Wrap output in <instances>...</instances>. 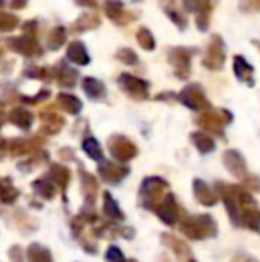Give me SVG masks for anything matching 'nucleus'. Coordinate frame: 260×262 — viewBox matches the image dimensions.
Wrapping results in <instances>:
<instances>
[{
  "mask_svg": "<svg viewBox=\"0 0 260 262\" xmlns=\"http://www.w3.org/2000/svg\"><path fill=\"white\" fill-rule=\"evenodd\" d=\"M7 47H9L13 52L21 54L25 57H38L43 54V49L39 47L36 36L23 34V36H14V38L7 39Z\"/></svg>",
  "mask_w": 260,
  "mask_h": 262,
  "instance_id": "obj_1",
  "label": "nucleus"
},
{
  "mask_svg": "<svg viewBox=\"0 0 260 262\" xmlns=\"http://www.w3.org/2000/svg\"><path fill=\"white\" fill-rule=\"evenodd\" d=\"M223 62H225V45L218 36H214L205 50L203 64L210 70H221Z\"/></svg>",
  "mask_w": 260,
  "mask_h": 262,
  "instance_id": "obj_2",
  "label": "nucleus"
},
{
  "mask_svg": "<svg viewBox=\"0 0 260 262\" xmlns=\"http://www.w3.org/2000/svg\"><path fill=\"white\" fill-rule=\"evenodd\" d=\"M178 97H180V100L193 111H201L207 107V98H205L203 90H201L198 84H189V86H185L184 90L180 91Z\"/></svg>",
  "mask_w": 260,
  "mask_h": 262,
  "instance_id": "obj_3",
  "label": "nucleus"
},
{
  "mask_svg": "<svg viewBox=\"0 0 260 262\" xmlns=\"http://www.w3.org/2000/svg\"><path fill=\"white\" fill-rule=\"evenodd\" d=\"M120 86L123 88L125 93H129L134 98H139V100L146 98V95H148V84L145 80L137 79V77L130 75V73H122L120 75Z\"/></svg>",
  "mask_w": 260,
  "mask_h": 262,
  "instance_id": "obj_4",
  "label": "nucleus"
},
{
  "mask_svg": "<svg viewBox=\"0 0 260 262\" xmlns=\"http://www.w3.org/2000/svg\"><path fill=\"white\" fill-rule=\"evenodd\" d=\"M168 59H170L175 73H177L180 79H187L189 72H191V57H189L187 50L185 49H171Z\"/></svg>",
  "mask_w": 260,
  "mask_h": 262,
  "instance_id": "obj_5",
  "label": "nucleus"
},
{
  "mask_svg": "<svg viewBox=\"0 0 260 262\" xmlns=\"http://www.w3.org/2000/svg\"><path fill=\"white\" fill-rule=\"evenodd\" d=\"M109 150H111L112 156L116 159H120L122 162L129 161V159L135 156V146L132 145L127 138H123V136H114V138H111V141H109Z\"/></svg>",
  "mask_w": 260,
  "mask_h": 262,
  "instance_id": "obj_6",
  "label": "nucleus"
},
{
  "mask_svg": "<svg viewBox=\"0 0 260 262\" xmlns=\"http://www.w3.org/2000/svg\"><path fill=\"white\" fill-rule=\"evenodd\" d=\"M223 161H225V166L228 168V171H232L233 175H237V177L246 175V164H244V159L241 157L239 152L228 150V152H225V156H223Z\"/></svg>",
  "mask_w": 260,
  "mask_h": 262,
  "instance_id": "obj_7",
  "label": "nucleus"
},
{
  "mask_svg": "<svg viewBox=\"0 0 260 262\" xmlns=\"http://www.w3.org/2000/svg\"><path fill=\"white\" fill-rule=\"evenodd\" d=\"M66 57H68V61L75 62V64H79V66H86L87 62H89V54H87L84 43H80V41L69 43L68 50H66Z\"/></svg>",
  "mask_w": 260,
  "mask_h": 262,
  "instance_id": "obj_8",
  "label": "nucleus"
},
{
  "mask_svg": "<svg viewBox=\"0 0 260 262\" xmlns=\"http://www.w3.org/2000/svg\"><path fill=\"white\" fill-rule=\"evenodd\" d=\"M233 73H235V77L239 80H243V82L253 86V68H251L250 62L244 61L241 55L233 57Z\"/></svg>",
  "mask_w": 260,
  "mask_h": 262,
  "instance_id": "obj_9",
  "label": "nucleus"
},
{
  "mask_svg": "<svg viewBox=\"0 0 260 262\" xmlns=\"http://www.w3.org/2000/svg\"><path fill=\"white\" fill-rule=\"evenodd\" d=\"M157 214L159 217L168 225H173L177 221V216H178V210H177V204H175V198L173 194H168V198L162 202L159 209H157Z\"/></svg>",
  "mask_w": 260,
  "mask_h": 262,
  "instance_id": "obj_10",
  "label": "nucleus"
},
{
  "mask_svg": "<svg viewBox=\"0 0 260 262\" xmlns=\"http://www.w3.org/2000/svg\"><path fill=\"white\" fill-rule=\"evenodd\" d=\"M100 173L109 182H120L129 173V169L116 164V162H105V164H100Z\"/></svg>",
  "mask_w": 260,
  "mask_h": 262,
  "instance_id": "obj_11",
  "label": "nucleus"
},
{
  "mask_svg": "<svg viewBox=\"0 0 260 262\" xmlns=\"http://www.w3.org/2000/svg\"><path fill=\"white\" fill-rule=\"evenodd\" d=\"M77 77H79L77 70L69 68L66 62H59V66H57V80H59L61 86L73 88V86H75V82H77Z\"/></svg>",
  "mask_w": 260,
  "mask_h": 262,
  "instance_id": "obj_12",
  "label": "nucleus"
},
{
  "mask_svg": "<svg viewBox=\"0 0 260 262\" xmlns=\"http://www.w3.org/2000/svg\"><path fill=\"white\" fill-rule=\"evenodd\" d=\"M195 196L203 205H214L218 202V196L214 194V191L207 184L201 182V180H195Z\"/></svg>",
  "mask_w": 260,
  "mask_h": 262,
  "instance_id": "obj_13",
  "label": "nucleus"
},
{
  "mask_svg": "<svg viewBox=\"0 0 260 262\" xmlns=\"http://www.w3.org/2000/svg\"><path fill=\"white\" fill-rule=\"evenodd\" d=\"M66 41V29L64 27H54L49 32V38H46V47L49 50H59Z\"/></svg>",
  "mask_w": 260,
  "mask_h": 262,
  "instance_id": "obj_14",
  "label": "nucleus"
},
{
  "mask_svg": "<svg viewBox=\"0 0 260 262\" xmlns=\"http://www.w3.org/2000/svg\"><path fill=\"white\" fill-rule=\"evenodd\" d=\"M82 88L91 98H100L105 93V86L98 79H93V77H86L82 82Z\"/></svg>",
  "mask_w": 260,
  "mask_h": 262,
  "instance_id": "obj_15",
  "label": "nucleus"
},
{
  "mask_svg": "<svg viewBox=\"0 0 260 262\" xmlns=\"http://www.w3.org/2000/svg\"><path fill=\"white\" fill-rule=\"evenodd\" d=\"M191 139H193V143H195L196 148L200 150L201 154L212 152V150H214V146H216L214 139L208 138V136L205 134V132H195V134L191 136Z\"/></svg>",
  "mask_w": 260,
  "mask_h": 262,
  "instance_id": "obj_16",
  "label": "nucleus"
},
{
  "mask_svg": "<svg viewBox=\"0 0 260 262\" xmlns=\"http://www.w3.org/2000/svg\"><path fill=\"white\" fill-rule=\"evenodd\" d=\"M59 104L64 111H68L69 114H77V113H80V109H82V102H80L77 97L68 95V93L59 95Z\"/></svg>",
  "mask_w": 260,
  "mask_h": 262,
  "instance_id": "obj_17",
  "label": "nucleus"
},
{
  "mask_svg": "<svg viewBox=\"0 0 260 262\" xmlns=\"http://www.w3.org/2000/svg\"><path fill=\"white\" fill-rule=\"evenodd\" d=\"M82 148H84V152H86L91 159H94V161H98V162L104 161V152H102V146L98 145V141L94 138H87L86 141L82 143Z\"/></svg>",
  "mask_w": 260,
  "mask_h": 262,
  "instance_id": "obj_18",
  "label": "nucleus"
},
{
  "mask_svg": "<svg viewBox=\"0 0 260 262\" xmlns=\"http://www.w3.org/2000/svg\"><path fill=\"white\" fill-rule=\"evenodd\" d=\"M105 13H107V16L111 18V20L122 24V16L127 11L123 9V4L120 2V0H107V2H105Z\"/></svg>",
  "mask_w": 260,
  "mask_h": 262,
  "instance_id": "obj_19",
  "label": "nucleus"
},
{
  "mask_svg": "<svg viewBox=\"0 0 260 262\" xmlns=\"http://www.w3.org/2000/svg\"><path fill=\"white\" fill-rule=\"evenodd\" d=\"M98 24H100V20H98L97 14L91 13V11H87V13H84L82 16L75 21V31H87V29H94V27H98Z\"/></svg>",
  "mask_w": 260,
  "mask_h": 262,
  "instance_id": "obj_20",
  "label": "nucleus"
},
{
  "mask_svg": "<svg viewBox=\"0 0 260 262\" xmlns=\"http://www.w3.org/2000/svg\"><path fill=\"white\" fill-rule=\"evenodd\" d=\"M104 212L107 214L112 220H123V212L120 210V207L116 205L114 198L111 196V193L104 194Z\"/></svg>",
  "mask_w": 260,
  "mask_h": 262,
  "instance_id": "obj_21",
  "label": "nucleus"
},
{
  "mask_svg": "<svg viewBox=\"0 0 260 262\" xmlns=\"http://www.w3.org/2000/svg\"><path fill=\"white\" fill-rule=\"evenodd\" d=\"M137 43H139V47L145 49V50L155 49V39H153V34L148 31V29H139L137 31Z\"/></svg>",
  "mask_w": 260,
  "mask_h": 262,
  "instance_id": "obj_22",
  "label": "nucleus"
},
{
  "mask_svg": "<svg viewBox=\"0 0 260 262\" xmlns=\"http://www.w3.org/2000/svg\"><path fill=\"white\" fill-rule=\"evenodd\" d=\"M20 20H18L14 14H9V13H0V32H9L13 29L18 27Z\"/></svg>",
  "mask_w": 260,
  "mask_h": 262,
  "instance_id": "obj_23",
  "label": "nucleus"
},
{
  "mask_svg": "<svg viewBox=\"0 0 260 262\" xmlns=\"http://www.w3.org/2000/svg\"><path fill=\"white\" fill-rule=\"evenodd\" d=\"M11 120L16 125H20V127L27 128L32 121V116H31V113H27L25 109H14L13 113H11Z\"/></svg>",
  "mask_w": 260,
  "mask_h": 262,
  "instance_id": "obj_24",
  "label": "nucleus"
},
{
  "mask_svg": "<svg viewBox=\"0 0 260 262\" xmlns=\"http://www.w3.org/2000/svg\"><path fill=\"white\" fill-rule=\"evenodd\" d=\"M166 13H168V16H170L171 20H173L175 24L178 25V27H180V29H185V25H187V18H185L184 14L180 13V11H178V9H171V7H168Z\"/></svg>",
  "mask_w": 260,
  "mask_h": 262,
  "instance_id": "obj_25",
  "label": "nucleus"
},
{
  "mask_svg": "<svg viewBox=\"0 0 260 262\" xmlns=\"http://www.w3.org/2000/svg\"><path fill=\"white\" fill-rule=\"evenodd\" d=\"M182 2H184L185 11H189V13H196V14L208 4L207 0H182Z\"/></svg>",
  "mask_w": 260,
  "mask_h": 262,
  "instance_id": "obj_26",
  "label": "nucleus"
},
{
  "mask_svg": "<svg viewBox=\"0 0 260 262\" xmlns=\"http://www.w3.org/2000/svg\"><path fill=\"white\" fill-rule=\"evenodd\" d=\"M246 225L250 228H253V230H258L260 228V212L258 210H255V209H251V210H248L246 212Z\"/></svg>",
  "mask_w": 260,
  "mask_h": 262,
  "instance_id": "obj_27",
  "label": "nucleus"
},
{
  "mask_svg": "<svg viewBox=\"0 0 260 262\" xmlns=\"http://www.w3.org/2000/svg\"><path fill=\"white\" fill-rule=\"evenodd\" d=\"M118 59L123 62H127V64H134V62H137V57H135V54L132 52L130 49H122L118 52Z\"/></svg>",
  "mask_w": 260,
  "mask_h": 262,
  "instance_id": "obj_28",
  "label": "nucleus"
},
{
  "mask_svg": "<svg viewBox=\"0 0 260 262\" xmlns=\"http://www.w3.org/2000/svg\"><path fill=\"white\" fill-rule=\"evenodd\" d=\"M25 75H27V77H36V79H45V77L49 75V70L39 68V66H32V68L25 70Z\"/></svg>",
  "mask_w": 260,
  "mask_h": 262,
  "instance_id": "obj_29",
  "label": "nucleus"
},
{
  "mask_svg": "<svg viewBox=\"0 0 260 262\" xmlns=\"http://www.w3.org/2000/svg\"><path fill=\"white\" fill-rule=\"evenodd\" d=\"M107 260L109 262H127L123 253L120 252V248H116V246H111V248L107 250Z\"/></svg>",
  "mask_w": 260,
  "mask_h": 262,
  "instance_id": "obj_30",
  "label": "nucleus"
},
{
  "mask_svg": "<svg viewBox=\"0 0 260 262\" xmlns=\"http://www.w3.org/2000/svg\"><path fill=\"white\" fill-rule=\"evenodd\" d=\"M29 0H11V7L13 9H23L25 6H27Z\"/></svg>",
  "mask_w": 260,
  "mask_h": 262,
  "instance_id": "obj_31",
  "label": "nucleus"
},
{
  "mask_svg": "<svg viewBox=\"0 0 260 262\" xmlns=\"http://www.w3.org/2000/svg\"><path fill=\"white\" fill-rule=\"evenodd\" d=\"M77 4H79V6H82V7H94L97 6V0H75Z\"/></svg>",
  "mask_w": 260,
  "mask_h": 262,
  "instance_id": "obj_32",
  "label": "nucleus"
},
{
  "mask_svg": "<svg viewBox=\"0 0 260 262\" xmlns=\"http://www.w3.org/2000/svg\"><path fill=\"white\" fill-rule=\"evenodd\" d=\"M189 262H196V260H189Z\"/></svg>",
  "mask_w": 260,
  "mask_h": 262,
  "instance_id": "obj_33",
  "label": "nucleus"
}]
</instances>
